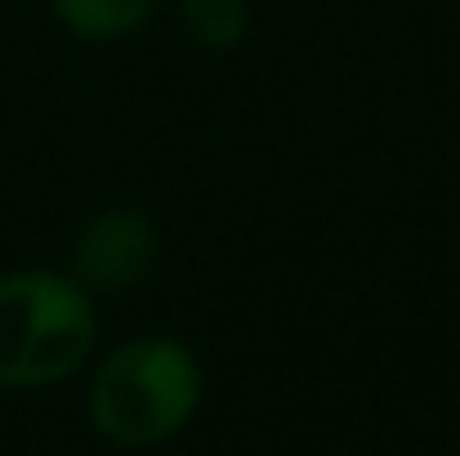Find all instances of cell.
I'll return each mask as SVG.
<instances>
[{
    "label": "cell",
    "instance_id": "cell-1",
    "mask_svg": "<svg viewBox=\"0 0 460 456\" xmlns=\"http://www.w3.org/2000/svg\"><path fill=\"white\" fill-rule=\"evenodd\" d=\"M206 398V367L179 335L144 331L112 344L85 389L90 430L121 452H153L179 439Z\"/></svg>",
    "mask_w": 460,
    "mask_h": 456
},
{
    "label": "cell",
    "instance_id": "cell-3",
    "mask_svg": "<svg viewBox=\"0 0 460 456\" xmlns=\"http://www.w3.org/2000/svg\"><path fill=\"white\" fill-rule=\"evenodd\" d=\"M156 260H161V233L153 215L139 206H103L76 228L67 273L90 296H121L148 282Z\"/></svg>",
    "mask_w": 460,
    "mask_h": 456
},
{
    "label": "cell",
    "instance_id": "cell-5",
    "mask_svg": "<svg viewBox=\"0 0 460 456\" xmlns=\"http://www.w3.org/2000/svg\"><path fill=\"white\" fill-rule=\"evenodd\" d=\"M188 40L206 54H233L251 36V0H179Z\"/></svg>",
    "mask_w": 460,
    "mask_h": 456
},
{
    "label": "cell",
    "instance_id": "cell-2",
    "mask_svg": "<svg viewBox=\"0 0 460 456\" xmlns=\"http://www.w3.org/2000/svg\"><path fill=\"white\" fill-rule=\"evenodd\" d=\"M99 349V296L67 269H0V389H54Z\"/></svg>",
    "mask_w": 460,
    "mask_h": 456
},
{
    "label": "cell",
    "instance_id": "cell-4",
    "mask_svg": "<svg viewBox=\"0 0 460 456\" xmlns=\"http://www.w3.org/2000/svg\"><path fill=\"white\" fill-rule=\"evenodd\" d=\"M161 0H49V18L85 45H117L139 36Z\"/></svg>",
    "mask_w": 460,
    "mask_h": 456
}]
</instances>
